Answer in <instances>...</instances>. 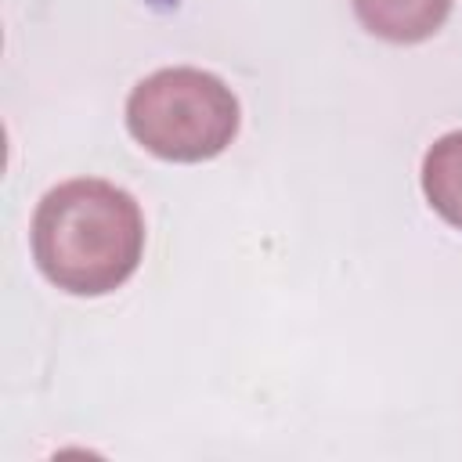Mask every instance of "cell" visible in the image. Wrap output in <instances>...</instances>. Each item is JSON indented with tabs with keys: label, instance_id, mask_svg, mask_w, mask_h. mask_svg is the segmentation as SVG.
<instances>
[{
	"label": "cell",
	"instance_id": "1",
	"mask_svg": "<svg viewBox=\"0 0 462 462\" xmlns=\"http://www.w3.org/2000/svg\"><path fill=\"white\" fill-rule=\"evenodd\" d=\"M144 217L130 191L76 177L51 188L32 213V256L43 278L72 296H105L141 263Z\"/></svg>",
	"mask_w": 462,
	"mask_h": 462
},
{
	"label": "cell",
	"instance_id": "2",
	"mask_svg": "<svg viewBox=\"0 0 462 462\" xmlns=\"http://www.w3.org/2000/svg\"><path fill=\"white\" fill-rule=\"evenodd\" d=\"M126 130L166 162H202L235 141L238 97L206 69H159L130 90Z\"/></svg>",
	"mask_w": 462,
	"mask_h": 462
},
{
	"label": "cell",
	"instance_id": "3",
	"mask_svg": "<svg viewBox=\"0 0 462 462\" xmlns=\"http://www.w3.org/2000/svg\"><path fill=\"white\" fill-rule=\"evenodd\" d=\"M455 0H354L357 22L390 43L430 40L451 14Z\"/></svg>",
	"mask_w": 462,
	"mask_h": 462
},
{
	"label": "cell",
	"instance_id": "4",
	"mask_svg": "<svg viewBox=\"0 0 462 462\" xmlns=\"http://www.w3.org/2000/svg\"><path fill=\"white\" fill-rule=\"evenodd\" d=\"M422 191L451 227H462V130H451L426 148Z\"/></svg>",
	"mask_w": 462,
	"mask_h": 462
}]
</instances>
